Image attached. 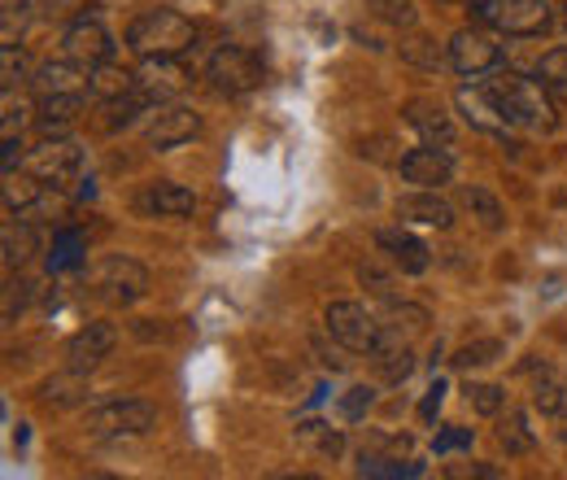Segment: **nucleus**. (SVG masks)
I'll list each match as a JSON object with an SVG mask.
<instances>
[{"mask_svg":"<svg viewBox=\"0 0 567 480\" xmlns=\"http://www.w3.org/2000/svg\"><path fill=\"white\" fill-rule=\"evenodd\" d=\"M497 110L511 127H528V132H550L555 127V105H550V92L524 74H502L489 83Z\"/></svg>","mask_w":567,"mask_h":480,"instance_id":"f257e3e1","label":"nucleus"},{"mask_svg":"<svg viewBox=\"0 0 567 480\" xmlns=\"http://www.w3.org/2000/svg\"><path fill=\"white\" fill-rule=\"evenodd\" d=\"M193 40H197V27L175 9H144L127 27V44L141 58H179L193 49Z\"/></svg>","mask_w":567,"mask_h":480,"instance_id":"f03ea898","label":"nucleus"},{"mask_svg":"<svg viewBox=\"0 0 567 480\" xmlns=\"http://www.w3.org/2000/svg\"><path fill=\"white\" fill-rule=\"evenodd\" d=\"M157 411L148 402H105L87 415V437L96 441H114V437H141L153 428Z\"/></svg>","mask_w":567,"mask_h":480,"instance_id":"7ed1b4c3","label":"nucleus"},{"mask_svg":"<svg viewBox=\"0 0 567 480\" xmlns=\"http://www.w3.org/2000/svg\"><path fill=\"white\" fill-rule=\"evenodd\" d=\"M323 319H328V333L346 345V349H354V354H371L380 345V337H384V328L358 302H332Z\"/></svg>","mask_w":567,"mask_h":480,"instance_id":"20e7f679","label":"nucleus"},{"mask_svg":"<svg viewBox=\"0 0 567 480\" xmlns=\"http://www.w3.org/2000/svg\"><path fill=\"white\" fill-rule=\"evenodd\" d=\"M258 79H262L258 53H249L240 44H223L210 58V83L218 92H227V96H240V92L258 88Z\"/></svg>","mask_w":567,"mask_h":480,"instance_id":"39448f33","label":"nucleus"},{"mask_svg":"<svg viewBox=\"0 0 567 480\" xmlns=\"http://www.w3.org/2000/svg\"><path fill=\"white\" fill-rule=\"evenodd\" d=\"M110 53H114V40H110V31H105V22L96 13H83L66 27V58L79 62L83 70L110 62Z\"/></svg>","mask_w":567,"mask_h":480,"instance_id":"423d86ee","label":"nucleus"},{"mask_svg":"<svg viewBox=\"0 0 567 480\" xmlns=\"http://www.w3.org/2000/svg\"><path fill=\"white\" fill-rule=\"evenodd\" d=\"M27 171L35 180H44V184H71L74 175L83 171V153L74 144H66L62 136H49L27 157Z\"/></svg>","mask_w":567,"mask_h":480,"instance_id":"0eeeda50","label":"nucleus"},{"mask_svg":"<svg viewBox=\"0 0 567 480\" xmlns=\"http://www.w3.org/2000/svg\"><path fill=\"white\" fill-rule=\"evenodd\" d=\"M445 53H450V67L458 70V74H485V70L497 67V58H502V49H497L494 40L485 35V31H472V27H463V31H454V40L445 44Z\"/></svg>","mask_w":567,"mask_h":480,"instance_id":"6e6552de","label":"nucleus"},{"mask_svg":"<svg viewBox=\"0 0 567 480\" xmlns=\"http://www.w3.org/2000/svg\"><path fill=\"white\" fill-rule=\"evenodd\" d=\"M450 175H454V157H450V149L424 144V149H411V153L402 157V180H406V184L441 188V184H450Z\"/></svg>","mask_w":567,"mask_h":480,"instance_id":"1a4fd4ad","label":"nucleus"},{"mask_svg":"<svg viewBox=\"0 0 567 480\" xmlns=\"http://www.w3.org/2000/svg\"><path fill=\"white\" fill-rule=\"evenodd\" d=\"M494 27L506 35H542L550 27V4L546 0H497Z\"/></svg>","mask_w":567,"mask_h":480,"instance_id":"9d476101","label":"nucleus"},{"mask_svg":"<svg viewBox=\"0 0 567 480\" xmlns=\"http://www.w3.org/2000/svg\"><path fill=\"white\" fill-rule=\"evenodd\" d=\"M406 123H411V127L424 136V144L454 149V123H450V114L441 110V101H432V96L411 101V105H406Z\"/></svg>","mask_w":567,"mask_h":480,"instance_id":"9b49d317","label":"nucleus"},{"mask_svg":"<svg viewBox=\"0 0 567 480\" xmlns=\"http://www.w3.org/2000/svg\"><path fill=\"white\" fill-rule=\"evenodd\" d=\"M179 83H184V70L175 67V58H144V70L136 74V92H141L144 105L175 96Z\"/></svg>","mask_w":567,"mask_h":480,"instance_id":"f8f14e48","label":"nucleus"},{"mask_svg":"<svg viewBox=\"0 0 567 480\" xmlns=\"http://www.w3.org/2000/svg\"><path fill=\"white\" fill-rule=\"evenodd\" d=\"M114 328L110 324H87L83 333H74L66 345V358H71V371H92L110 349H114Z\"/></svg>","mask_w":567,"mask_h":480,"instance_id":"ddd939ff","label":"nucleus"},{"mask_svg":"<svg viewBox=\"0 0 567 480\" xmlns=\"http://www.w3.org/2000/svg\"><path fill=\"white\" fill-rule=\"evenodd\" d=\"M375 245L393 258V267H402V272H411V275H420L427 272V245L420 241V236H411V232H402V227H384L380 236H375Z\"/></svg>","mask_w":567,"mask_h":480,"instance_id":"4468645a","label":"nucleus"},{"mask_svg":"<svg viewBox=\"0 0 567 480\" xmlns=\"http://www.w3.org/2000/svg\"><path fill=\"white\" fill-rule=\"evenodd\" d=\"M197 132H202V119H197L193 110H184V105H171V110H162V114L153 119L148 144H153V149H175V144L193 140Z\"/></svg>","mask_w":567,"mask_h":480,"instance_id":"2eb2a0df","label":"nucleus"},{"mask_svg":"<svg viewBox=\"0 0 567 480\" xmlns=\"http://www.w3.org/2000/svg\"><path fill=\"white\" fill-rule=\"evenodd\" d=\"M101 288L110 297H118V302H136L148 288V272H144L141 263H132V258H110L101 267Z\"/></svg>","mask_w":567,"mask_h":480,"instance_id":"dca6fc26","label":"nucleus"},{"mask_svg":"<svg viewBox=\"0 0 567 480\" xmlns=\"http://www.w3.org/2000/svg\"><path fill=\"white\" fill-rule=\"evenodd\" d=\"M83 114V96L79 92H58V96H40V132L44 136H66Z\"/></svg>","mask_w":567,"mask_h":480,"instance_id":"f3484780","label":"nucleus"},{"mask_svg":"<svg viewBox=\"0 0 567 480\" xmlns=\"http://www.w3.org/2000/svg\"><path fill=\"white\" fill-rule=\"evenodd\" d=\"M458 110H463L467 123L481 127V132H506V127H511V123L502 119V110H497L489 88H458Z\"/></svg>","mask_w":567,"mask_h":480,"instance_id":"a211bd4d","label":"nucleus"},{"mask_svg":"<svg viewBox=\"0 0 567 480\" xmlns=\"http://www.w3.org/2000/svg\"><path fill=\"white\" fill-rule=\"evenodd\" d=\"M398 218L424 223V227H450V223H454V206L441 202L436 193H411V197L398 202Z\"/></svg>","mask_w":567,"mask_h":480,"instance_id":"6ab92c4d","label":"nucleus"},{"mask_svg":"<svg viewBox=\"0 0 567 480\" xmlns=\"http://www.w3.org/2000/svg\"><path fill=\"white\" fill-rule=\"evenodd\" d=\"M87 92L96 96V101H123V96H132L136 92V74L123 67H110V62H101V67L87 70Z\"/></svg>","mask_w":567,"mask_h":480,"instance_id":"aec40b11","label":"nucleus"},{"mask_svg":"<svg viewBox=\"0 0 567 480\" xmlns=\"http://www.w3.org/2000/svg\"><path fill=\"white\" fill-rule=\"evenodd\" d=\"M193 206H197V197L184 184H153L141 197V210L166 214V218H184V214H193Z\"/></svg>","mask_w":567,"mask_h":480,"instance_id":"412c9836","label":"nucleus"},{"mask_svg":"<svg viewBox=\"0 0 567 480\" xmlns=\"http://www.w3.org/2000/svg\"><path fill=\"white\" fill-rule=\"evenodd\" d=\"M371 354H375V362H380L384 380H393V385H398V380H406V376L415 371V354H411V345L398 341L393 333H384V337H380V345H375Z\"/></svg>","mask_w":567,"mask_h":480,"instance_id":"4be33fe9","label":"nucleus"},{"mask_svg":"<svg viewBox=\"0 0 567 480\" xmlns=\"http://www.w3.org/2000/svg\"><path fill=\"white\" fill-rule=\"evenodd\" d=\"M35 92L40 96H58V92H79V62H44V67L35 70Z\"/></svg>","mask_w":567,"mask_h":480,"instance_id":"5701e85b","label":"nucleus"},{"mask_svg":"<svg viewBox=\"0 0 567 480\" xmlns=\"http://www.w3.org/2000/svg\"><path fill=\"white\" fill-rule=\"evenodd\" d=\"M83 232H74V227H66V232H58L53 236V245H49V272H74L79 263H83Z\"/></svg>","mask_w":567,"mask_h":480,"instance_id":"b1692460","label":"nucleus"},{"mask_svg":"<svg viewBox=\"0 0 567 480\" xmlns=\"http://www.w3.org/2000/svg\"><path fill=\"white\" fill-rule=\"evenodd\" d=\"M297 441L301 446H310V450H319V455H341V432H332L328 423H319V419H301L297 423Z\"/></svg>","mask_w":567,"mask_h":480,"instance_id":"393cba45","label":"nucleus"},{"mask_svg":"<svg viewBox=\"0 0 567 480\" xmlns=\"http://www.w3.org/2000/svg\"><path fill=\"white\" fill-rule=\"evenodd\" d=\"M40 184H44V180H35L31 171H27V175L4 171V206H9V210L35 206V202H40Z\"/></svg>","mask_w":567,"mask_h":480,"instance_id":"a878e982","label":"nucleus"},{"mask_svg":"<svg viewBox=\"0 0 567 480\" xmlns=\"http://www.w3.org/2000/svg\"><path fill=\"white\" fill-rule=\"evenodd\" d=\"M537 79H542L546 92L567 96V49H550V53L542 58V67H537Z\"/></svg>","mask_w":567,"mask_h":480,"instance_id":"bb28decb","label":"nucleus"},{"mask_svg":"<svg viewBox=\"0 0 567 480\" xmlns=\"http://www.w3.org/2000/svg\"><path fill=\"white\" fill-rule=\"evenodd\" d=\"M402 58H406V62H415V67H424V70H436L441 62H450V53H441V49H436V40H427V35H411V40H402Z\"/></svg>","mask_w":567,"mask_h":480,"instance_id":"cd10ccee","label":"nucleus"},{"mask_svg":"<svg viewBox=\"0 0 567 480\" xmlns=\"http://www.w3.org/2000/svg\"><path fill=\"white\" fill-rule=\"evenodd\" d=\"M497 441L506 446V455H528L533 450V432L524 415H506V423L497 428Z\"/></svg>","mask_w":567,"mask_h":480,"instance_id":"c85d7f7f","label":"nucleus"},{"mask_svg":"<svg viewBox=\"0 0 567 480\" xmlns=\"http://www.w3.org/2000/svg\"><path fill=\"white\" fill-rule=\"evenodd\" d=\"M35 249V232L31 227H4V267H22Z\"/></svg>","mask_w":567,"mask_h":480,"instance_id":"c756f323","label":"nucleus"},{"mask_svg":"<svg viewBox=\"0 0 567 480\" xmlns=\"http://www.w3.org/2000/svg\"><path fill=\"white\" fill-rule=\"evenodd\" d=\"M362 477H384V480H398V477H420L424 468L420 463H393V459H375V455H362L358 463Z\"/></svg>","mask_w":567,"mask_h":480,"instance_id":"7c9ffc66","label":"nucleus"},{"mask_svg":"<svg viewBox=\"0 0 567 480\" xmlns=\"http://www.w3.org/2000/svg\"><path fill=\"white\" fill-rule=\"evenodd\" d=\"M564 398H567V385L564 380H555V376H542L537 389H533L537 411H546V415H564Z\"/></svg>","mask_w":567,"mask_h":480,"instance_id":"2f4dec72","label":"nucleus"},{"mask_svg":"<svg viewBox=\"0 0 567 480\" xmlns=\"http://www.w3.org/2000/svg\"><path fill=\"white\" fill-rule=\"evenodd\" d=\"M463 202L476 210V218H481L489 232H497V227H502V206H497L485 188H467V193H463Z\"/></svg>","mask_w":567,"mask_h":480,"instance_id":"473e14b6","label":"nucleus"},{"mask_svg":"<svg viewBox=\"0 0 567 480\" xmlns=\"http://www.w3.org/2000/svg\"><path fill=\"white\" fill-rule=\"evenodd\" d=\"M79 376H83V371H74V376H58V380H49V385H44V402H58V407H71V402H79V394H83V385H79Z\"/></svg>","mask_w":567,"mask_h":480,"instance_id":"72a5a7b5","label":"nucleus"},{"mask_svg":"<svg viewBox=\"0 0 567 480\" xmlns=\"http://www.w3.org/2000/svg\"><path fill=\"white\" fill-rule=\"evenodd\" d=\"M375 9V18L393 22V27H411L415 22V4L411 0H367Z\"/></svg>","mask_w":567,"mask_h":480,"instance_id":"f704fd0d","label":"nucleus"},{"mask_svg":"<svg viewBox=\"0 0 567 480\" xmlns=\"http://www.w3.org/2000/svg\"><path fill=\"white\" fill-rule=\"evenodd\" d=\"M0 74H4V92H13V83L27 79V62H22V53H18L13 44L0 49Z\"/></svg>","mask_w":567,"mask_h":480,"instance_id":"c9c22d12","label":"nucleus"},{"mask_svg":"<svg viewBox=\"0 0 567 480\" xmlns=\"http://www.w3.org/2000/svg\"><path fill=\"white\" fill-rule=\"evenodd\" d=\"M494 354H502V345L497 341H476V345H463L450 362H454V367H476V362H489Z\"/></svg>","mask_w":567,"mask_h":480,"instance_id":"e433bc0d","label":"nucleus"},{"mask_svg":"<svg viewBox=\"0 0 567 480\" xmlns=\"http://www.w3.org/2000/svg\"><path fill=\"white\" fill-rule=\"evenodd\" d=\"M467 398H472V407H476L481 415L502 411V389H497V385H472V389H467Z\"/></svg>","mask_w":567,"mask_h":480,"instance_id":"4c0bfd02","label":"nucleus"},{"mask_svg":"<svg viewBox=\"0 0 567 480\" xmlns=\"http://www.w3.org/2000/svg\"><path fill=\"white\" fill-rule=\"evenodd\" d=\"M367 411H371V389H367V385H354V389L341 398V415H346L350 423H358Z\"/></svg>","mask_w":567,"mask_h":480,"instance_id":"58836bf2","label":"nucleus"},{"mask_svg":"<svg viewBox=\"0 0 567 480\" xmlns=\"http://www.w3.org/2000/svg\"><path fill=\"white\" fill-rule=\"evenodd\" d=\"M472 446V428H445L436 441H432V450L436 455H450V450H467Z\"/></svg>","mask_w":567,"mask_h":480,"instance_id":"ea45409f","label":"nucleus"},{"mask_svg":"<svg viewBox=\"0 0 567 480\" xmlns=\"http://www.w3.org/2000/svg\"><path fill=\"white\" fill-rule=\"evenodd\" d=\"M27 18H58L62 9H71V0H18Z\"/></svg>","mask_w":567,"mask_h":480,"instance_id":"a19ab883","label":"nucleus"},{"mask_svg":"<svg viewBox=\"0 0 567 480\" xmlns=\"http://www.w3.org/2000/svg\"><path fill=\"white\" fill-rule=\"evenodd\" d=\"M441 402H445V385L441 380H432L427 385V394H424V402H420V419H436V411H441Z\"/></svg>","mask_w":567,"mask_h":480,"instance_id":"79ce46f5","label":"nucleus"},{"mask_svg":"<svg viewBox=\"0 0 567 480\" xmlns=\"http://www.w3.org/2000/svg\"><path fill=\"white\" fill-rule=\"evenodd\" d=\"M27 297H31V284H9V297H4V315L13 319V306L22 310V306H27Z\"/></svg>","mask_w":567,"mask_h":480,"instance_id":"37998d69","label":"nucleus"},{"mask_svg":"<svg viewBox=\"0 0 567 480\" xmlns=\"http://www.w3.org/2000/svg\"><path fill=\"white\" fill-rule=\"evenodd\" d=\"M564 22H567V13H564Z\"/></svg>","mask_w":567,"mask_h":480,"instance_id":"c03bdc74","label":"nucleus"}]
</instances>
